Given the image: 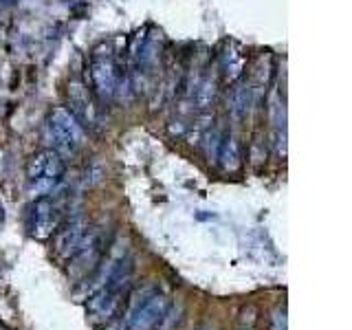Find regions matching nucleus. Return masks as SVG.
I'll return each mask as SVG.
<instances>
[{
  "label": "nucleus",
  "instance_id": "obj_7",
  "mask_svg": "<svg viewBox=\"0 0 352 330\" xmlns=\"http://www.w3.org/2000/svg\"><path fill=\"white\" fill-rule=\"evenodd\" d=\"M258 97H260V93L251 86V82L245 80V77H240L238 82L231 84V91H229V97H227L229 113L234 115L236 119L247 117L251 113V108L256 106Z\"/></svg>",
  "mask_w": 352,
  "mask_h": 330
},
{
  "label": "nucleus",
  "instance_id": "obj_6",
  "mask_svg": "<svg viewBox=\"0 0 352 330\" xmlns=\"http://www.w3.org/2000/svg\"><path fill=\"white\" fill-rule=\"evenodd\" d=\"M62 223V209L60 203L49 196H40V201L33 207V236L47 238L53 231H58Z\"/></svg>",
  "mask_w": 352,
  "mask_h": 330
},
{
  "label": "nucleus",
  "instance_id": "obj_10",
  "mask_svg": "<svg viewBox=\"0 0 352 330\" xmlns=\"http://www.w3.org/2000/svg\"><path fill=\"white\" fill-rule=\"evenodd\" d=\"M216 77L212 73H205L192 88V102L196 110H209L216 102Z\"/></svg>",
  "mask_w": 352,
  "mask_h": 330
},
{
  "label": "nucleus",
  "instance_id": "obj_3",
  "mask_svg": "<svg viewBox=\"0 0 352 330\" xmlns=\"http://www.w3.org/2000/svg\"><path fill=\"white\" fill-rule=\"evenodd\" d=\"M64 174V161L55 150H42L38 154H33L27 168L29 176V187L33 196H47L51 190L60 183Z\"/></svg>",
  "mask_w": 352,
  "mask_h": 330
},
{
  "label": "nucleus",
  "instance_id": "obj_8",
  "mask_svg": "<svg viewBox=\"0 0 352 330\" xmlns=\"http://www.w3.org/2000/svg\"><path fill=\"white\" fill-rule=\"evenodd\" d=\"M165 306H168V302H165V297H161V295L152 297V300H148V302H143L139 306V311L132 315L130 328L132 330H146V328L154 326L163 317Z\"/></svg>",
  "mask_w": 352,
  "mask_h": 330
},
{
  "label": "nucleus",
  "instance_id": "obj_12",
  "mask_svg": "<svg viewBox=\"0 0 352 330\" xmlns=\"http://www.w3.org/2000/svg\"><path fill=\"white\" fill-rule=\"evenodd\" d=\"M0 3H9V0H0Z\"/></svg>",
  "mask_w": 352,
  "mask_h": 330
},
{
  "label": "nucleus",
  "instance_id": "obj_4",
  "mask_svg": "<svg viewBox=\"0 0 352 330\" xmlns=\"http://www.w3.org/2000/svg\"><path fill=\"white\" fill-rule=\"evenodd\" d=\"M66 102H69V113L80 121L84 128L97 130L102 124V110L97 106V97L88 88V84L80 80H71L66 88Z\"/></svg>",
  "mask_w": 352,
  "mask_h": 330
},
{
  "label": "nucleus",
  "instance_id": "obj_1",
  "mask_svg": "<svg viewBox=\"0 0 352 330\" xmlns=\"http://www.w3.org/2000/svg\"><path fill=\"white\" fill-rule=\"evenodd\" d=\"M124 64H119L117 51L113 42L97 44L88 60V77H91V91L97 97V102L110 104L119 93L121 77H124Z\"/></svg>",
  "mask_w": 352,
  "mask_h": 330
},
{
  "label": "nucleus",
  "instance_id": "obj_5",
  "mask_svg": "<svg viewBox=\"0 0 352 330\" xmlns=\"http://www.w3.org/2000/svg\"><path fill=\"white\" fill-rule=\"evenodd\" d=\"M247 62H249L247 49L236 40H225L223 51H220V71H223V80L227 84H234L240 77H245Z\"/></svg>",
  "mask_w": 352,
  "mask_h": 330
},
{
  "label": "nucleus",
  "instance_id": "obj_9",
  "mask_svg": "<svg viewBox=\"0 0 352 330\" xmlns=\"http://www.w3.org/2000/svg\"><path fill=\"white\" fill-rule=\"evenodd\" d=\"M86 238V225L82 218H73L66 227H58V238H55V249L60 253L71 251V256L82 245Z\"/></svg>",
  "mask_w": 352,
  "mask_h": 330
},
{
  "label": "nucleus",
  "instance_id": "obj_11",
  "mask_svg": "<svg viewBox=\"0 0 352 330\" xmlns=\"http://www.w3.org/2000/svg\"><path fill=\"white\" fill-rule=\"evenodd\" d=\"M216 159H220V163H223V168L227 172H236L240 168V163H242V150H240V141H238L236 135H225L223 137Z\"/></svg>",
  "mask_w": 352,
  "mask_h": 330
},
{
  "label": "nucleus",
  "instance_id": "obj_2",
  "mask_svg": "<svg viewBox=\"0 0 352 330\" xmlns=\"http://www.w3.org/2000/svg\"><path fill=\"white\" fill-rule=\"evenodd\" d=\"M47 139L58 154H77L86 146L84 126L66 108H53L47 117Z\"/></svg>",
  "mask_w": 352,
  "mask_h": 330
}]
</instances>
